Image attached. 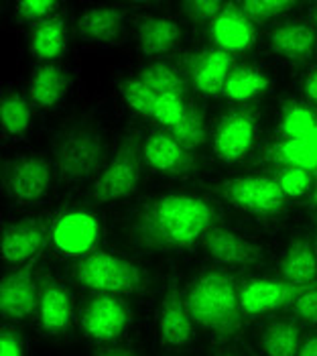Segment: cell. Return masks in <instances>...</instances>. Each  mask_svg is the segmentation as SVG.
<instances>
[{
    "instance_id": "1",
    "label": "cell",
    "mask_w": 317,
    "mask_h": 356,
    "mask_svg": "<svg viewBox=\"0 0 317 356\" xmlns=\"http://www.w3.org/2000/svg\"><path fill=\"white\" fill-rule=\"evenodd\" d=\"M210 208L191 195H163L147 204L132 224L134 238L153 248H185L204 236Z\"/></svg>"
},
{
    "instance_id": "2",
    "label": "cell",
    "mask_w": 317,
    "mask_h": 356,
    "mask_svg": "<svg viewBox=\"0 0 317 356\" xmlns=\"http://www.w3.org/2000/svg\"><path fill=\"white\" fill-rule=\"evenodd\" d=\"M187 309L195 324L213 332H232L238 326L240 302L234 283L222 273L204 275L189 291Z\"/></svg>"
},
{
    "instance_id": "3",
    "label": "cell",
    "mask_w": 317,
    "mask_h": 356,
    "mask_svg": "<svg viewBox=\"0 0 317 356\" xmlns=\"http://www.w3.org/2000/svg\"><path fill=\"white\" fill-rule=\"evenodd\" d=\"M102 161V140L90 129L70 131L57 143L55 163L65 181H81L90 177Z\"/></svg>"
},
{
    "instance_id": "4",
    "label": "cell",
    "mask_w": 317,
    "mask_h": 356,
    "mask_svg": "<svg viewBox=\"0 0 317 356\" xmlns=\"http://www.w3.org/2000/svg\"><path fill=\"white\" fill-rule=\"evenodd\" d=\"M78 277L86 287L108 293H127L138 285V271L134 265L110 252L83 257L78 267Z\"/></svg>"
},
{
    "instance_id": "5",
    "label": "cell",
    "mask_w": 317,
    "mask_h": 356,
    "mask_svg": "<svg viewBox=\"0 0 317 356\" xmlns=\"http://www.w3.org/2000/svg\"><path fill=\"white\" fill-rule=\"evenodd\" d=\"M140 179V163L132 151L118 153L94 184L96 202H114L131 195Z\"/></svg>"
},
{
    "instance_id": "6",
    "label": "cell",
    "mask_w": 317,
    "mask_h": 356,
    "mask_svg": "<svg viewBox=\"0 0 317 356\" xmlns=\"http://www.w3.org/2000/svg\"><path fill=\"white\" fill-rule=\"evenodd\" d=\"M226 197L244 210L270 214L285 202V193L277 179L270 177H242L226 186Z\"/></svg>"
},
{
    "instance_id": "7",
    "label": "cell",
    "mask_w": 317,
    "mask_h": 356,
    "mask_svg": "<svg viewBox=\"0 0 317 356\" xmlns=\"http://www.w3.org/2000/svg\"><path fill=\"white\" fill-rule=\"evenodd\" d=\"M254 138H257L254 118L250 114H230L216 129L213 153L222 161L234 163L252 149Z\"/></svg>"
},
{
    "instance_id": "8",
    "label": "cell",
    "mask_w": 317,
    "mask_h": 356,
    "mask_svg": "<svg viewBox=\"0 0 317 356\" xmlns=\"http://www.w3.org/2000/svg\"><path fill=\"white\" fill-rule=\"evenodd\" d=\"M98 236H100L98 220L86 212L65 214L53 228V243L65 254H86L98 243Z\"/></svg>"
},
{
    "instance_id": "9",
    "label": "cell",
    "mask_w": 317,
    "mask_h": 356,
    "mask_svg": "<svg viewBox=\"0 0 317 356\" xmlns=\"http://www.w3.org/2000/svg\"><path fill=\"white\" fill-rule=\"evenodd\" d=\"M51 186V167L41 157H23L13 165L8 192L19 202L41 200Z\"/></svg>"
},
{
    "instance_id": "10",
    "label": "cell",
    "mask_w": 317,
    "mask_h": 356,
    "mask_svg": "<svg viewBox=\"0 0 317 356\" xmlns=\"http://www.w3.org/2000/svg\"><path fill=\"white\" fill-rule=\"evenodd\" d=\"M127 322V305L112 296H102L90 303L83 316V330L94 340H112L124 332Z\"/></svg>"
},
{
    "instance_id": "11",
    "label": "cell",
    "mask_w": 317,
    "mask_h": 356,
    "mask_svg": "<svg viewBox=\"0 0 317 356\" xmlns=\"http://www.w3.org/2000/svg\"><path fill=\"white\" fill-rule=\"evenodd\" d=\"M211 41L220 51L240 54L254 45L257 31L252 23L238 10H222L211 23Z\"/></svg>"
},
{
    "instance_id": "12",
    "label": "cell",
    "mask_w": 317,
    "mask_h": 356,
    "mask_svg": "<svg viewBox=\"0 0 317 356\" xmlns=\"http://www.w3.org/2000/svg\"><path fill=\"white\" fill-rule=\"evenodd\" d=\"M293 298V289L287 281L277 279H257L242 287L238 293L240 312L248 316H259L266 312H275Z\"/></svg>"
},
{
    "instance_id": "13",
    "label": "cell",
    "mask_w": 317,
    "mask_h": 356,
    "mask_svg": "<svg viewBox=\"0 0 317 356\" xmlns=\"http://www.w3.org/2000/svg\"><path fill=\"white\" fill-rule=\"evenodd\" d=\"M37 305V285L26 273H13L2 279L0 309L4 318L19 320L29 316Z\"/></svg>"
},
{
    "instance_id": "14",
    "label": "cell",
    "mask_w": 317,
    "mask_h": 356,
    "mask_svg": "<svg viewBox=\"0 0 317 356\" xmlns=\"http://www.w3.org/2000/svg\"><path fill=\"white\" fill-rule=\"evenodd\" d=\"M145 161L153 169L167 171V173H185L193 159L189 151L184 149L171 135H151L145 140Z\"/></svg>"
},
{
    "instance_id": "15",
    "label": "cell",
    "mask_w": 317,
    "mask_h": 356,
    "mask_svg": "<svg viewBox=\"0 0 317 356\" xmlns=\"http://www.w3.org/2000/svg\"><path fill=\"white\" fill-rule=\"evenodd\" d=\"M232 72V55L220 49L204 54L191 70L193 88L202 94H216L222 92V86Z\"/></svg>"
},
{
    "instance_id": "16",
    "label": "cell",
    "mask_w": 317,
    "mask_h": 356,
    "mask_svg": "<svg viewBox=\"0 0 317 356\" xmlns=\"http://www.w3.org/2000/svg\"><path fill=\"white\" fill-rule=\"evenodd\" d=\"M124 33V15L118 8H92L79 19V35L92 43H112Z\"/></svg>"
},
{
    "instance_id": "17",
    "label": "cell",
    "mask_w": 317,
    "mask_h": 356,
    "mask_svg": "<svg viewBox=\"0 0 317 356\" xmlns=\"http://www.w3.org/2000/svg\"><path fill=\"white\" fill-rule=\"evenodd\" d=\"M193 318L187 309V303H181L177 298H169L163 303L158 316V334L161 340L169 346H184L193 336Z\"/></svg>"
},
{
    "instance_id": "18",
    "label": "cell",
    "mask_w": 317,
    "mask_h": 356,
    "mask_svg": "<svg viewBox=\"0 0 317 356\" xmlns=\"http://www.w3.org/2000/svg\"><path fill=\"white\" fill-rule=\"evenodd\" d=\"M316 31L305 23H287L270 37V47L287 59H305L316 51Z\"/></svg>"
},
{
    "instance_id": "19",
    "label": "cell",
    "mask_w": 317,
    "mask_h": 356,
    "mask_svg": "<svg viewBox=\"0 0 317 356\" xmlns=\"http://www.w3.org/2000/svg\"><path fill=\"white\" fill-rule=\"evenodd\" d=\"M45 245V234L33 224H15L2 234V259L6 263H23Z\"/></svg>"
},
{
    "instance_id": "20",
    "label": "cell",
    "mask_w": 317,
    "mask_h": 356,
    "mask_svg": "<svg viewBox=\"0 0 317 356\" xmlns=\"http://www.w3.org/2000/svg\"><path fill=\"white\" fill-rule=\"evenodd\" d=\"M206 248L218 263H228V265H246L257 261L259 248L250 241L238 236L234 232L226 230H216L206 238Z\"/></svg>"
},
{
    "instance_id": "21",
    "label": "cell",
    "mask_w": 317,
    "mask_h": 356,
    "mask_svg": "<svg viewBox=\"0 0 317 356\" xmlns=\"http://www.w3.org/2000/svg\"><path fill=\"white\" fill-rule=\"evenodd\" d=\"M281 273L285 281L297 287H305L316 283L317 254L311 245L297 241L289 247L281 263Z\"/></svg>"
},
{
    "instance_id": "22",
    "label": "cell",
    "mask_w": 317,
    "mask_h": 356,
    "mask_svg": "<svg viewBox=\"0 0 317 356\" xmlns=\"http://www.w3.org/2000/svg\"><path fill=\"white\" fill-rule=\"evenodd\" d=\"M179 39V25L171 19H149L138 27V43L147 55L169 54L177 47Z\"/></svg>"
},
{
    "instance_id": "23",
    "label": "cell",
    "mask_w": 317,
    "mask_h": 356,
    "mask_svg": "<svg viewBox=\"0 0 317 356\" xmlns=\"http://www.w3.org/2000/svg\"><path fill=\"white\" fill-rule=\"evenodd\" d=\"M39 316L43 328L61 332L72 322V300L70 293L59 285H47L39 298Z\"/></svg>"
},
{
    "instance_id": "24",
    "label": "cell",
    "mask_w": 317,
    "mask_h": 356,
    "mask_svg": "<svg viewBox=\"0 0 317 356\" xmlns=\"http://www.w3.org/2000/svg\"><path fill=\"white\" fill-rule=\"evenodd\" d=\"M67 88L65 74L57 65H39L31 76V98L39 106L57 104Z\"/></svg>"
},
{
    "instance_id": "25",
    "label": "cell",
    "mask_w": 317,
    "mask_h": 356,
    "mask_svg": "<svg viewBox=\"0 0 317 356\" xmlns=\"http://www.w3.org/2000/svg\"><path fill=\"white\" fill-rule=\"evenodd\" d=\"M268 86V78L254 67H240L232 70L230 76L222 86V94L230 102H248L261 96Z\"/></svg>"
},
{
    "instance_id": "26",
    "label": "cell",
    "mask_w": 317,
    "mask_h": 356,
    "mask_svg": "<svg viewBox=\"0 0 317 356\" xmlns=\"http://www.w3.org/2000/svg\"><path fill=\"white\" fill-rule=\"evenodd\" d=\"M277 159L285 167L317 169V127L307 135L287 138L277 147Z\"/></svg>"
},
{
    "instance_id": "27",
    "label": "cell",
    "mask_w": 317,
    "mask_h": 356,
    "mask_svg": "<svg viewBox=\"0 0 317 356\" xmlns=\"http://www.w3.org/2000/svg\"><path fill=\"white\" fill-rule=\"evenodd\" d=\"M31 54L39 61H49L63 51L65 47V29L59 21H43L35 25L29 41Z\"/></svg>"
},
{
    "instance_id": "28",
    "label": "cell",
    "mask_w": 317,
    "mask_h": 356,
    "mask_svg": "<svg viewBox=\"0 0 317 356\" xmlns=\"http://www.w3.org/2000/svg\"><path fill=\"white\" fill-rule=\"evenodd\" d=\"M263 350L266 356H299L301 334L291 322H275L263 332Z\"/></svg>"
},
{
    "instance_id": "29",
    "label": "cell",
    "mask_w": 317,
    "mask_h": 356,
    "mask_svg": "<svg viewBox=\"0 0 317 356\" xmlns=\"http://www.w3.org/2000/svg\"><path fill=\"white\" fill-rule=\"evenodd\" d=\"M138 78L149 88H153L158 96H185L184 78L169 65H151Z\"/></svg>"
},
{
    "instance_id": "30",
    "label": "cell",
    "mask_w": 317,
    "mask_h": 356,
    "mask_svg": "<svg viewBox=\"0 0 317 356\" xmlns=\"http://www.w3.org/2000/svg\"><path fill=\"white\" fill-rule=\"evenodd\" d=\"M2 129L6 135H23L31 124V108L19 94L2 96Z\"/></svg>"
},
{
    "instance_id": "31",
    "label": "cell",
    "mask_w": 317,
    "mask_h": 356,
    "mask_svg": "<svg viewBox=\"0 0 317 356\" xmlns=\"http://www.w3.org/2000/svg\"><path fill=\"white\" fill-rule=\"evenodd\" d=\"M206 135H208L206 122L193 110H189V114H187L184 122L171 131V137L175 138L187 151H193V149L202 147L206 143Z\"/></svg>"
},
{
    "instance_id": "32",
    "label": "cell",
    "mask_w": 317,
    "mask_h": 356,
    "mask_svg": "<svg viewBox=\"0 0 317 356\" xmlns=\"http://www.w3.org/2000/svg\"><path fill=\"white\" fill-rule=\"evenodd\" d=\"M122 96H124V100L131 104L132 108L138 110L140 114L153 116L158 94L153 88H149L140 78L122 83Z\"/></svg>"
},
{
    "instance_id": "33",
    "label": "cell",
    "mask_w": 317,
    "mask_h": 356,
    "mask_svg": "<svg viewBox=\"0 0 317 356\" xmlns=\"http://www.w3.org/2000/svg\"><path fill=\"white\" fill-rule=\"evenodd\" d=\"M189 114V108L185 104V100L181 96H158L157 104H155V112L153 118L157 120L158 124L167 127V129H175L184 122Z\"/></svg>"
},
{
    "instance_id": "34",
    "label": "cell",
    "mask_w": 317,
    "mask_h": 356,
    "mask_svg": "<svg viewBox=\"0 0 317 356\" xmlns=\"http://www.w3.org/2000/svg\"><path fill=\"white\" fill-rule=\"evenodd\" d=\"M275 179H277L279 188L283 190L285 195L297 197V195L309 192L311 181H314V173L309 169H303V167H283Z\"/></svg>"
},
{
    "instance_id": "35",
    "label": "cell",
    "mask_w": 317,
    "mask_h": 356,
    "mask_svg": "<svg viewBox=\"0 0 317 356\" xmlns=\"http://www.w3.org/2000/svg\"><path fill=\"white\" fill-rule=\"evenodd\" d=\"M293 314L307 324H317V283L301 287L293 296Z\"/></svg>"
},
{
    "instance_id": "36",
    "label": "cell",
    "mask_w": 317,
    "mask_h": 356,
    "mask_svg": "<svg viewBox=\"0 0 317 356\" xmlns=\"http://www.w3.org/2000/svg\"><path fill=\"white\" fill-rule=\"evenodd\" d=\"M316 127V116L309 110L301 108V106H295V108L287 110V114L283 116V133L287 135V138L307 135Z\"/></svg>"
},
{
    "instance_id": "37",
    "label": "cell",
    "mask_w": 317,
    "mask_h": 356,
    "mask_svg": "<svg viewBox=\"0 0 317 356\" xmlns=\"http://www.w3.org/2000/svg\"><path fill=\"white\" fill-rule=\"evenodd\" d=\"M242 15L248 21H266L275 15H281L283 10L291 8V2H273V0H264V2H242L240 4Z\"/></svg>"
},
{
    "instance_id": "38",
    "label": "cell",
    "mask_w": 317,
    "mask_h": 356,
    "mask_svg": "<svg viewBox=\"0 0 317 356\" xmlns=\"http://www.w3.org/2000/svg\"><path fill=\"white\" fill-rule=\"evenodd\" d=\"M55 8H57V4L49 2V0H25V2H19L17 4L19 17L29 19V21H41V19L49 17Z\"/></svg>"
},
{
    "instance_id": "39",
    "label": "cell",
    "mask_w": 317,
    "mask_h": 356,
    "mask_svg": "<svg viewBox=\"0 0 317 356\" xmlns=\"http://www.w3.org/2000/svg\"><path fill=\"white\" fill-rule=\"evenodd\" d=\"M185 10L189 13L191 19L195 21H206V19H216L222 10L224 4L220 2H210V0H195V2H187Z\"/></svg>"
},
{
    "instance_id": "40",
    "label": "cell",
    "mask_w": 317,
    "mask_h": 356,
    "mask_svg": "<svg viewBox=\"0 0 317 356\" xmlns=\"http://www.w3.org/2000/svg\"><path fill=\"white\" fill-rule=\"evenodd\" d=\"M0 356H25L23 344H21V340L15 334L2 332V338H0Z\"/></svg>"
},
{
    "instance_id": "41",
    "label": "cell",
    "mask_w": 317,
    "mask_h": 356,
    "mask_svg": "<svg viewBox=\"0 0 317 356\" xmlns=\"http://www.w3.org/2000/svg\"><path fill=\"white\" fill-rule=\"evenodd\" d=\"M305 94H307V98L317 104V67L307 76V80H305Z\"/></svg>"
},
{
    "instance_id": "42",
    "label": "cell",
    "mask_w": 317,
    "mask_h": 356,
    "mask_svg": "<svg viewBox=\"0 0 317 356\" xmlns=\"http://www.w3.org/2000/svg\"><path fill=\"white\" fill-rule=\"evenodd\" d=\"M299 356H317V336H311V338H307V340H305V342L301 344Z\"/></svg>"
},
{
    "instance_id": "43",
    "label": "cell",
    "mask_w": 317,
    "mask_h": 356,
    "mask_svg": "<svg viewBox=\"0 0 317 356\" xmlns=\"http://www.w3.org/2000/svg\"><path fill=\"white\" fill-rule=\"evenodd\" d=\"M96 356H136L131 350H127V348H102V350H98Z\"/></svg>"
},
{
    "instance_id": "44",
    "label": "cell",
    "mask_w": 317,
    "mask_h": 356,
    "mask_svg": "<svg viewBox=\"0 0 317 356\" xmlns=\"http://www.w3.org/2000/svg\"><path fill=\"white\" fill-rule=\"evenodd\" d=\"M314 202L317 204V188H316V192H314Z\"/></svg>"
},
{
    "instance_id": "45",
    "label": "cell",
    "mask_w": 317,
    "mask_h": 356,
    "mask_svg": "<svg viewBox=\"0 0 317 356\" xmlns=\"http://www.w3.org/2000/svg\"><path fill=\"white\" fill-rule=\"evenodd\" d=\"M316 19H317V13H316Z\"/></svg>"
}]
</instances>
